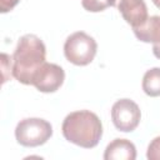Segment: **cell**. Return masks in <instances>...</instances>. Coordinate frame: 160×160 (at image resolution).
Masks as SVG:
<instances>
[{"instance_id": "obj_15", "label": "cell", "mask_w": 160, "mask_h": 160, "mask_svg": "<svg viewBox=\"0 0 160 160\" xmlns=\"http://www.w3.org/2000/svg\"><path fill=\"white\" fill-rule=\"evenodd\" d=\"M152 2L158 9H160V0H152Z\"/></svg>"}, {"instance_id": "obj_8", "label": "cell", "mask_w": 160, "mask_h": 160, "mask_svg": "<svg viewBox=\"0 0 160 160\" xmlns=\"http://www.w3.org/2000/svg\"><path fill=\"white\" fill-rule=\"evenodd\" d=\"M132 31L140 41L151 42L154 55L158 59H160V16H149L145 24H142L139 28H134Z\"/></svg>"}, {"instance_id": "obj_3", "label": "cell", "mask_w": 160, "mask_h": 160, "mask_svg": "<svg viewBox=\"0 0 160 160\" xmlns=\"http://www.w3.org/2000/svg\"><path fill=\"white\" fill-rule=\"evenodd\" d=\"M98 51V44L92 36L84 31L69 35L64 44V55L68 61L78 66L89 65Z\"/></svg>"}, {"instance_id": "obj_9", "label": "cell", "mask_w": 160, "mask_h": 160, "mask_svg": "<svg viewBox=\"0 0 160 160\" xmlns=\"http://www.w3.org/2000/svg\"><path fill=\"white\" fill-rule=\"evenodd\" d=\"M105 160H135L136 148L128 139H114L104 151Z\"/></svg>"}, {"instance_id": "obj_2", "label": "cell", "mask_w": 160, "mask_h": 160, "mask_svg": "<svg viewBox=\"0 0 160 160\" xmlns=\"http://www.w3.org/2000/svg\"><path fill=\"white\" fill-rule=\"evenodd\" d=\"M64 138L80 148H95L102 136V124L99 116L90 110H78L68 114L62 121Z\"/></svg>"}, {"instance_id": "obj_5", "label": "cell", "mask_w": 160, "mask_h": 160, "mask_svg": "<svg viewBox=\"0 0 160 160\" xmlns=\"http://www.w3.org/2000/svg\"><path fill=\"white\" fill-rule=\"evenodd\" d=\"M141 119L139 105L130 99H120L111 108V120L114 126L122 132L134 131Z\"/></svg>"}, {"instance_id": "obj_14", "label": "cell", "mask_w": 160, "mask_h": 160, "mask_svg": "<svg viewBox=\"0 0 160 160\" xmlns=\"http://www.w3.org/2000/svg\"><path fill=\"white\" fill-rule=\"evenodd\" d=\"M20 0H0V11L2 14L12 10L18 4H19Z\"/></svg>"}, {"instance_id": "obj_4", "label": "cell", "mask_w": 160, "mask_h": 160, "mask_svg": "<svg viewBox=\"0 0 160 160\" xmlns=\"http://www.w3.org/2000/svg\"><path fill=\"white\" fill-rule=\"evenodd\" d=\"M52 135V126L48 120L40 118H26L15 128L16 141L26 148L44 145Z\"/></svg>"}, {"instance_id": "obj_7", "label": "cell", "mask_w": 160, "mask_h": 160, "mask_svg": "<svg viewBox=\"0 0 160 160\" xmlns=\"http://www.w3.org/2000/svg\"><path fill=\"white\" fill-rule=\"evenodd\" d=\"M115 6L121 14L122 19L131 25V28H139L148 20V8L144 0H116Z\"/></svg>"}, {"instance_id": "obj_12", "label": "cell", "mask_w": 160, "mask_h": 160, "mask_svg": "<svg viewBox=\"0 0 160 160\" xmlns=\"http://www.w3.org/2000/svg\"><path fill=\"white\" fill-rule=\"evenodd\" d=\"M146 158L149 160H160V136L154 138L146 150Z\"/></svg>"}, {"instance_id": "obj_13", "label": "cell", "mask_w": 160, "mask_h": 160, "mask_svg": "<svg viewBox=\"0 0 160 160\" xmlns=\"http://www.w3.org/2000/svg\"><path fill=\"white\" fill-rule=\"evenodd\" d=\"M11 58L8 55V54H5V52H2L1 54V69H2V82H5V81H8V79H9V75L6 74V72H9L10 74V71L12 72V65H11Z\"/></svg>"}, {"instance_id": "obj_11", "label": "cell", "mask_w": 160, "mask_h": 160, "mask_svg": "<svg viewBox=\"0 0 160 160\" xmlns=\"http://www.w3.org/2000/svg\"><path fill=\"white\" fill-rule=\"evenodd\" d=\"M116 0H81V5L86 11L100 12L109 6H115Z\"/></svg>"}, {"instance_id": "obj_6", "label": "cell", "mask_w": 160, "mask_h": 160, "mask_svg": "<svg viewBox=\"0 0 160 160\" xmlns=\"http://www.w3.org/2000/svg\"><path fill=\"white\" fill-rule=\"evenodd\" d=\"M65 80L64 69L52 62H45L34 75L31 85L41 92H55Z\"/></svg>"}, {"instance_id": "obj_10", "label": "cell", "mask_w": 160, "mask_h": 160, "mask_svg": "<svg viewBox=\"0 0 160 160\" xmlns=\"http://www.w3.org/2000/svg\"><path fill=\"white\" fill-rule=\"evenodd\" d=\"M142 90L148 96H160V68L148 70L142 76Z\"/></svg>"}, {"instance_id": "obj_1", "label": "cell", "mask_w": 160, "mask_h": 160, "mask_svg": "<svg viewBox=\"0 0 160 160\" xmlns=\"http://www.w3.org/2000/svg\"><path fill=\"white\" fill-rule=\"evenodd\" d=\"M46 62V48L42 40L26 34L18 41L12 55V76L24 85H31L36 71Z\"/></svg>"}]
</instances>
